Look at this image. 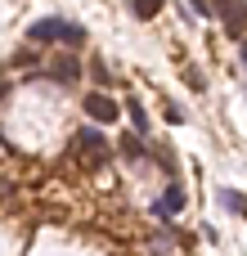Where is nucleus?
<instances>
[{"label":"nucleus","instance_id":"nucleus-2","mask_svg":"<svg viewBox=\"0 0 247 256\" xmlns=\"http://www.w3.org/2000/svg\"><path fill=\"white\" fill-rule=\"evenodd\" d=\"M76 148H81V166H86V171H94V166L108 158V144H104V135H99L94 126H81V130H76Z\"/></svg>","mask_w":247,"mask_h":256},{"label":"nucleus","instance_id":"nucleus-7","mask_svg":"<svg viewBox=\"0 0 247 256\" xmlns=\"http://www.w3.org/2000/svg\"><path fill=\"white\" fill-rule=\"evenodd\" d=\"M126 112H130L135 130H140V135H148V112H144V104H140V99H130V104H126Z\"/></svg>","mask_w":247,"mask_h":256},{"label":"nucleus","instance_id":"nucleus-6","mask_svg":"<svg viewBox=\"0 0 247 256\" xmlns=\"http://www.w3.org/2000/svg\"><path fill=\"white\" fill-rule=\"evenodd\" d=\"M216 202L230 207V212H238V216H247V198L238 194V189H216Z\"/></svg>","mask_w":247,"mask_h":256},{"label":"nucleus","instance_id":"nucleus-3","mask_svg":"<svg viewBox=\"0 0 247 256\" xmlns=\"http://www.w3.org/2000/svg\"><path fill=\"white\" fill-rule=\"evenodd\" d=\"M86 112H90V122H108V126H112V122L122 117V108H117V104H112V99H108L104 90L86 94Z\"/></svg>","mask_w":247,"mask_h":256},{"label":"nucleus","instance_id":"nucleus-8","mask_svg":"<svg viewBox=\"0 0 247 256\" xmlns=\"http://www.w3.org/2000/svg\"><path fill=\"white\" fill-rule=\"evenodd\" d=\"M158 9H162V0H135V14H140V18H153Z\"/></svg>","mask_w":247,"mask_h":256},{"label":"nucleus","instance_id":"nucleus-5","mask_svg":"<svg viewBox=\"0 0 247 256\" xmlns=\"http://www.w3.org/2000/svg\"><path fill=\"white\" fill-rule=\"evenodd\" d=\"M50 81H58V86H72L76 76H81V63L76 58H58V63H50V72H45Z\"/></svg>","mask_w":247,"mask_h":256},{"label":"nucleus","instance_id":"nucleus-4","mask_svg":"<svg viewBox=\"0 0 247 256\" xmlns=\"http://www.w3.org/2000/svg\"><path fill=\"white\" fill-rule=\"evenodd\" d=\"M180 212H184V189H180V180H171L166 194H162V202L153 207V216H158V220H171V216H180Z\"/></svg>","mask_w":247,"mask_h":256},{"label":"nucleus","instance_id":"nucleus-1","mask_svg":"<svg viewBox=\"0 0 247 256\" xmlns=\"http://www.w3.org/2000/svg\"><path fill=\"white\" fill-rule=\"evenodd\" d=\"M27 36H32V45H50V40H58V45H81V40H86V27H81V22H68V18H36V22L27 27Z\"/></svg>","mask_w":247,"mask_h":256}]
</instances>
